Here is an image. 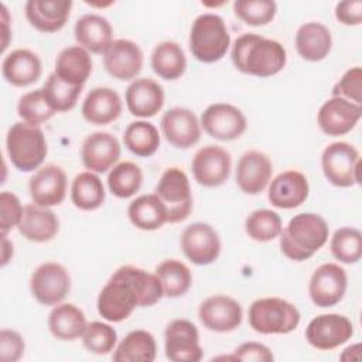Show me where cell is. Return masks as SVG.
Segmentation results:
<instances>
[{
	"label": "cell",
	"instance_id": "cell-1",
	"mask_svg": "<svg viewBox=\"0 0 362 362\" xmlns=\"http://www.w3.org/2000/svg\"><path fill=\"white\" fill-rule=\"evenodd\" d=\"M230 58L239 72L259 78L279 74L287 62L286 48L279 41L255 33H245L235 40Z\"/></svg>",
	"mask_w": 362,
	"mask_h": 362
},
{
	"label": "cell",
	"instance_id": "cell-2",
	"mask_svg": "<svg viewBox=\"0 0 362 362\" xmlns=\"http://www.w3.org/2000/svg\"><path fill=\"white\" fill-rule=\"evenodd\" d=\"M327 221L314 212L294 215L280 233L281 253L294 262L313 257L328 240Z\"/></svg>",
	"mask_w": 362,
	"mask_h": 362
},
{
	"label": "cell",
	"instance_id": "cell-3",
	"mask_svg": "<svg viewBox=\"0 0 362 362\" xmlns=\"http://www.w3.org/2000/svg\"><path fill=\"white\" fill-rule=\"evenodd\" d=\"M230 45V35L223 18L205 13L198 16L189 31V49L195 59L204 64L218 62Z\"/></svg>",
	"mask_w": 362,
	"mask_h": 362
},
{
	"label": "cell",
	"instance_id": "cell-4",
	"mask_svg": "<svg viewBox=\"0 0 362 362\" xmlns=\"http://www.w3.org/2000/svg\"><path fill=\"white\" fill-rule=\"evenodd\" d=\"M6 148L11 164L21 173L37 170L48 153L44 132L25 122L11 124L6 136Z\"/></svg>",
	"mask_w": 362,
	"mask_h": 362
},
{
	"label": "cell",
	"instance_id": "cell-5",
	"mask_svg": "<svg viewBox=\"0 0 362 362\" xmlns=\"http://www.w3.org/2000/svg\"><path fill=\"white\" fill-rule=\"evenodd\" d=\"M300 320L298 308L280 297L259 298L249 307V324L259 334H288L298 327Z\"/></svg>",
	"mask_w": 362,
	"mask_h": 362
},
{
	"label": "cell",
	"instance_id": "cell-6",
	"mask_svg": "<svg viewBox=\"0 0 362 362\" xmlns=\"http://www.w3.org/2000/svg\"><path fill=\"white\" fill-rule=\"evenodd\" d=\"M154 194L167 209V222L178 223L189 216L192 211V192L189 180L181 168H167L157 182Z\"/></svg>",
	"mask_w": 362,
	"mask_h": 362
},
{
	"label": "cell",
	"instance_id": "cell-7",
	"mask_svg": "<svg viewBox=\"0 0 362 362\" xmlns=\"http://www.w3.org/2000/svg\"><path fill=\"white\" fill-rule=\"evenodd\" d=\"M321 167L329 184L348 188L361 182V158L358 150L346 141L328 144L321 156Z\"/></svg>",
	"mask_w": 362,
	"mask_h": 362
},
{
	"label": "cell",
	"instance_id": "cell-8",
	"mask_svg": "<svg viewBox=\"0 0 362 362\" xmlns=\"http://www.w3.org/2000/svg\"><path fill=\"white\" fill-rule=\"evenodd\" d=\"M98 313L110 322H120L139 307V298L130 283L116 272L103 286L96 301Z\"/></svg>",
	"mask_w": 362,
	"mask_h": 362
},
{
	"label": "cell",
	"instance_id": "cell-9",
	"mask_svg": "<svg viewBox=\"0 0 362 362\" xmlns=\"http://www.w3.org/2000/svg\"><path fill=\"white\" fill-rule=\"evenodd\" d=\"M33 297L42 305H57L71 291L69 272L57 262L40 264L30 277Z\"/></svg>",
	"mask_w": 362,
	"mask_h": 362
},
{
	"label": "cell",
	"instance_id": "cell-10",
	"mask_svg": "<svg viewBox=\"0 0 362 362\" xmlns=\"http://www.w3.org/2000/svg\"><path fill=\"white\" fill-rule=\"evenodd\" d=\"M348 277L337 263H324L314 270L308 283V294L314 305L328 308L338 304L346 291Z\"/></svg>",
	"mask_w": 362,
	"mask_h": 362
},
{
	"label": "cell",
	"instance_id": "cell-11",
	"mask_svg": "<svg viewBox=\"0 0 362 362\" xmlns=\"http://www.w3.org/2000/svg\"><path fill=\"white\" fill-rule=\"evenodd\" d=\"M354 335L351 320L342 314H321L314 317L305 328L307 342L320 351H331Z\"/></svg>",
	"mask_w": 362,
	"mask_h": 362
},
{
	"label": "cell",
	"instance_id": "cell-12",
	"mask_svg": "<svg viewBox=\"0 0 362 362\" xmlns=\"http://www.w3.org/2000/svg\"><path fill=\"white\" fill-rule=\"evenodd\" d=\"M230 168V154L223 147L215 144L201 147L191 161L195 181L206 188H215L225 184L229 178Z\"/></svg>",
	"mask_w": 362,
	"mask_h": 362
},
{
	"label": "cell",
	"instance_id": "cell-13",
	"mask_svg": "<svg viewBox=\"0 0 362 362\" xmlns=\"http://www.w3.org/2000/svg\"><path fill=\"white\" fill-rule=\"evenodd\" d=\"M164 349L173 362H198L204 352L199 345L198 328L188 320H173L164 331Z\"/></svg>",
	"mask_w": 362,
	"mask_h": 362
},
{
	"label": "cell",
	"instance_id": "cell-14",
	"mask_svg": "<svg viewBox=\"0 0 362 362\" xmlns=\"http://www.w3.org/2000/svg\"><path fill=\"white\" fill-rule=\"evenodd\" d=\"M181 249L185 257L198 266L214 263L221 255V239L218 232L204 222L188 225L181 233Z\"/></svg>",
	"mask_w": 362,
	"mask_h": 362
},
{
	"label": "cell",
	"instance_id": "cell-15",
	"mask_svg": "<svg viewBox=\"0 0 362 362\" xmlns=\"http://www.w3.org/2000/svg\"><path fill=\"white\" fill-rule=\"evenodd\" d=\"M201 126L212 139L232 141L245 133L247 122L239 107L230 103H214L204 110Z\"/></svg>",
	"mask_w": 362,
	"mask_h": 362
},
{
	"label": "cell",
	"instance_id": "cell-16",
	"mask_svg": "<svg viewBox=\"0 0 362 362\" xmlns=\"http://www.w3.org/2000/svg\"><path fill=\"white\" fill-rule=\"evenodd\" d=\"M198 317L202 325L209 331L230 332L240 325L243 310L235 298L215 294L199 304Z\"/></svg>",
	"mask_w": 362,
	"mask_h": 362
},
{
	"label": "cell",
	"instance_id": "cell-17",
	"mask_svg": "<svg viewBox=\"0 0 362 362\" xmlns=\"http://www.w3.org/2000/svg\"><path fill=\"white\" fill-rule=\"evenodd\" d=\"M362 116L361 105L344 98L332 96L325 100L318 110L317 123L327 136H344L349 133Z\"/></svg>",
	"mask_w": 362,
	"mask_h": 362
},
{
	"label": "cell",
	"instance_id": "cell-18",
	"mask_svg": "<svg viewBox=\"0 0 362 362\" xmlns=\"http://www.w3.org/2000/svg\"><path fill=\"white\" fill-rule=\"evenodd\" d=\"M160 126L165 140L175 148H189L201 139V123L195 113L185 107L168 109Z\"/></svg>",
	"mask_w": 362,
	"mask_h": 362
},
{
	"label": "cell",
	"instance_id": "cell-19",
	"mask_svg": "<svg viewBox=\"0 0 362 362\" xmlns=\"http://www.w3.org/2000/svg\"><path fill=\"white\" fill-rule=\"evenodd\" d=\"M143 51L132 40H115L103 54V65L106 72L119 79H134L143 68Z\"/></svg>",
	"mask_w": 362,
	"mask_h": 362
},
{
	"label": "cell",
	"instance_id": "cell-20",
	"mask_svg": "<svg viewBox=\"0 0 362 362\" xmlns=\"http://www.w3.org/2000/svg\"><path fill=\"white\" fill-rule=\"evenodd\" d=\"M81 158L86 170L103 174L120 158V143L107 132L92 133L83 140Z\"/></svg>",
	"mask_w": 362,
	"mask_h": 362
},
{
	"label": "cell",
	"instance_id": "cell-21",
	"mask_svg": "<svg viewBox=\"0 0 362 362\" xmlns=\"http://www.w3.org/2000/svg\"><path fill=\"white\" fill-rule=\"evenodd\" d=\"M66 174L65 171L54 164L41 167L34 173L28 182L30 197L34 204L41 206L59 205L66 195Z\"/></svg>",
	"mask_w": 362,
	"mask_h": 362
},
{
	"label": "cell",
	"instance_id": "cell-22",
	"mask_svg": "<svg viewBox=\"0 0 362 362\" xmlns=\"http://www.w3.org/2000/svg\"><path fill=\"white\" fill-rule=\"evenodd\" d=\"M273 173L270 158L257 150L246 151L238 161L235 180L242 192L260 194L269 184Z\"/></svg>",
	"mask_w": 362,
	"mask_h": 362
},
{
	"label": "cell",
	"instance_id": "cell-23",
	"mask_svg": "<svg viewBox=\"0 0 362 362\" xmlns=\"http://www.w3.org/2000/svg\"><path fill=\"white\" fill-rule=\"evenodd\" d=\"M310 185L307 177L297 170H287L274 177L269 187V201L280 209L300 206L308 198Z\"/></svg>",
	"mask_w": 362,
	"mask_h": 362
},
{
	"label": "cell",
	"instance_id": "cell-24",
	"mask_svg": "<svg viewBox=\"0 0 362 362\" xmlns=\"http://www.w3.org/2000/svg\"><path fill=\"white\" fill-rule=\"evenodd\" d=\"M126 105L136 117H153L164 106L163 86L151 78H137L126 89Z\"/></svg>",
	"mask_w": 362,
	"mask_h": 362
},
{
	"label": "cell",
	"instance_id": "cell-25",
	"mask_svg": "<svg viewBox=\"0 0 362 362\" xmlns=\"http://www.w3.org/2000/svg\"><path fill=\"white\" fill-rule=\"evenodd\" d=\"M71 0H28L25 3V17L28 23L41 33L59 31L69 18Z\"/></svg>",
	"mask_w": 362,
	"mask_h": 362
},
{
	"label": "cell",
	"instance_id": "cell-26",
	"mask_svg": "<svg viewBox=\"0 0 362 362\" xmlns=\"http://www.w3.org/2000/svg\"><path fill=\"white\" fill-rule=\"evenodd\" d=\"M18 232L30 242L44 243L54 239L59 230V221L54 211L37 204L24 205Z\"/></svg>",
	"mask_w": 362,
	"mask_h": 362
},
{
	"label": "cell",
	"instance_id": "cell-27",
	"mask_svg": "<svg viewBox=\"0 0 362 362\" xmlns=\"http://www.w3.org/2000/svg\"><path fill=\"white\" fill-rule=\"evenodd\" d=\"M123 105L115 89L99 86L93 88L85 98L81 113L86 122L96 126H105L115 122L122 113Z\"/></svg>",
	"mask_w": 362,
	"mask_h": 362
},
{
	"label": "cell",
	"instance_id": "cell-28",
	"mask_svg": "<svg viewBox=\"0 0 362 362\" xmlns=\"http://www.w3.org/2000/svg\"><path fill=\"white\" fill-rule=\"evenodd\" d=\"M74 34L78 45L92 54H105L113 42V28L109 20L99 14H85L78 18Z\"/></svg>",
	"mask_w": 362,
	"mask_h": 362
},
{
	"label": "cell",
	"instance_id": "cell-29",
	"mask_svg": "<svg viewBox=\"0 0 362 362\" xmlns=\"http://www.w3.org/2000/svg\"><path fill=\"white\" fill-rule=\"evenodd\" d=\"M42 65L37 54L30 49L18 48L7 54L1 64L3 78L13 86H28L41 76Z\"/></svg>",
	"mask_w": 362,
	"mask_h": 362
},
{
	"label": "cell",
	"instance_id": "cell-30",
	"mask_svg": "<svg viewBox=\"0 0 362 362\" xmlns=\"http://www.w3.org/2000/svg\"><path fill=\"white\" fill-rule=\"evenodd\" d=\"M332 48V37L322 23L310 21L296 33V49L298 55L310 62L322 61Z\"/></svg>",
	"mask_w": 362,
	"mask_h": 362
},
{
	"label": "cell",
	"instance_id": "cell-31",
	"mask_svg": "<svg viewBox=\"0 0 362 362\" xmlns=\"http://www.w3.org/2000/svg\"><path fill=\"white\" fill-rule=\"evenodd\" d=\"M54 74L69 85L83 86L92 74L90 54L79 45L64 48L57 57Z\"/></svg>",
	"mask_w": 362,
	"mask_h": 362
},
{
	"label": "cell",
	"instance_id": "cell-32",
	"mask_svg": "<svg viewBox=\"0 0 362 362\" xmlns=\"http://www.w3.org/2000/svg\"><path fill=\"white\" fill-rule=\"evenodd\" d=\"M86 317L81 308L72 303H59L54 305L48 315V329L57 339L75 341L83 335Z\"/></svg>",
	"mask_w": 362,
	"mask_h": 362
},
{
	"label": "cell",
	"instance_id": "cell-33",
	"mask_svg": "<svg viewBox=\"0 0 362 362\" xmlns=\"http://www.w3.org/2000/svg\"><path fill=\"white\" fill-rule=\"evenodd\" d=\"M127 215L140 230H156L167 222V209L156 194H144L133 199L127 208Z\"/></svg>",
	"mask_w": 362,
	"mask_h": 362
},
{
	"label": "cell",
	"instance_id": "cell-34",
	"mask_svg": "<svg viewBox=\"0 0 362 362\" xmlns=\"http://www.w3.org/2000/svg\"><path fill=\"white\" fill-rule=\"evenodd\" d=\"M157 355L156 339L146 329L130 331L116 346L112 359L115 362H153Z\"/></svg>",
	"mask_w": 362,
	"mask_h": 362
},
{
	"label": "cell",
	"instance_id": "cell-35",
	"mask_svg": "<svg viewBox=\"0 0 362 362\" xmlns=\"http://www.w3.org/2000/svg\"><path fill=\"white\" fill-rule=\"evenodd\" d=\"M151 68L160 78L175 81L187 69V57L181 45L175 41H163L151 52Z\"/></svg>",
	"mask_w": 362,
	"mask_h": 362
},
{
	"label": "cell",
	"instance_id": "cell-36",
	"mask_svg": "<svg viewBox=\"0 0 362 362\" xmlns=\"http://www.w3.org/2000/svg\"><path fill=\"white\" fill-rule=\"evenodd\" d=\"M106 192L96 173H79L71 185V201L81 211H95L103 205Z\"/></svg>",
	"mask_w": 362,
	"mask_h": 362
},
{
	"label": "cell",
	"instance_id": "cell-37",
	"mask_svg": "<svg viewBox=\"0 0 362 362\" xmlns=\"http://www.w3.org/2000/svg\"><path fill=\"white\" fill-rule=\"evenodd\" d=\"M116 273L126 279L134 288L139 298V307H151L164 297L161 283L156 274L132 264L119 267Z\"/></svg>",
	"mask_w": 362,
	"mask_h": 362
},
{
	"label": "cell",
	"instance_id": "cell-38",
	"mask_svg": "<svg viewBox=\"0 0 362 362\" xmlns=\"http://www.w3.org/2000/svg\"><path fill=\"white\" fill-rule=\"evenodd\" d=\"M154 274L158 277L164 297L177 298L184 296L192 283L189 267L177 259H167L157 264Z\"/></svg>",
	"mask_w": 362,
	"mask_h": 362
},
{
	"label": "cell",
	"instance_id": "cell-39",
	"mask_svg": "<svg viewBox=\"0 0 362 362\" xmlns=\"http://www.w3.org/2000/svg\"><path fill=\"white\" fill-rule=\"evenodd\" d=\"M124 146L139 157H150L160 147V134L157 127L146 120L129 123L123 134Z\"/></svg>",
	"mask_w": 362,
	"mask_h": 362
},
{
	"label": "cell",
	"instance_id": "cell-40",
	"mask_svg": "<svg viewBox=\"0 0 362 362\" xmlns=\"http://www.w3.org/2000/svg\"><path fill=\"white\" fill-rule=\"evenodd\" d=\"M143 184L141 168L132 161H122L116 164L107 174L109 191L117 198L133 197Z\"/></svg>",
	"mask_w": 362,
	"mask_h": 362
},
{
	"label": "cell",
	"instance_id": "cell-41",
	"mask_svg": "<svg viewBox=\"0 0 362 362\" xmlns=\"http://www.w3.org/2000/svg\"><path fill=\"white\" fill-rule=\"evenodd\" d=\"M329 249L332 256L345 264L358 263L362 257V233L356 228L345 226L335 230Z\"/></svg>",
	"mask_w": 362,
	"mask_h": 362
},
{
	"label": "cell",
	"instance_id": "cell-42",
	"mask_svg": "<svg viewBox=\"0 0 362 362\" xmlns=\"http://www.w3.org/2000/svg\"><path fill=\"white\" fill-rule=\"evenodd\" d=\"M283 229L281 218L272 209H256L249 214L245 230L256 242H270L280 236Z\"/></svg>",
	"mask_w": 362,
	"mask_h": 362
},
{
	"label": "cell",
	"instance_id": "cell-43",
	"mask_svg": "<svg viewBox=\"0 0 362 362\" xmlns=\"http://www.w3.org/2000/svg\"><path fill=\"white\" fill-rule=\"evenodd\" d=\"M82 88L83 86L69 85L59 79L55 74H51L41 89L47 103L57 113L74 109L82 92Z\"/></svg>",
	"mask_w": 362,
	"mask_h": 362
},
{
	"label": "cell",
	"instance_id": "cell-44",
	"mask_svg": "<svg viewBox=\"0 0 362 362\" xmlns=\"http://www.w3.org/2000/svg\"><path fill=\"white\" fill-rule=\"evenodd\" d=\"M233 11L245 24L260 27L273 21L277 4L273 0H236Z\"/></svg>",
	"mask_w": 362,
	"mask_h": 362
},
{
	"label": "cell",
	"instance_id": "cell-45",
	"mask_svg": "<svg viewBox=\"0 0 362 362\" xmlns=\"http://www.w3.org/2000/svg\"><path fill=\"white\" fill-rule=\"evenodd\" d=\"M17 113L23 122L33 126H40L55 115V112L47 103L42 89H35L24 93L18 99Z\"/></svg>",
	"mask_w": 362,
	"mask_h": 362
},
{
	"label": "cell",
	"instance_id": "cell-46",
	"mask_svg": "<svg viewBox=\"0 0 362 362\" xmlns=\"http://www.w3.org/2000/svg\"><path fill=\"white\" fill-rule=\"evenodd\" d=\"M117 334L115 328L106 322L92 321L86 325L82 335L83 346L95 355H106L115 349Z\"/></svg>",
	"mask_w": 362,
	"mask_h": 362
},
{
	"label": "cell",
	"instance_id": "cell-47",
	"mask_svg": "<svg viewBox=\"0 0 362 362\" xmlns=\"http://www.w3.org/2000/svg\"><path fill=\"white\" fill-rule=\"evenodd\" d=\"M332 96L344 98L352 103L361 105V102H362V69H361V66H354L342 75V78L332 88Z\"/></svg>",
	"mask_w": 362,
	"mask_h": 362
},
{
	"label": "cell",
	"instance_id": "cell-48",
	"mask_svg": "<svg viewBox=\"0 0 362 362\" xmlns=\"http://www.w3.org/2000/svg\"><path fill=\"white\" fill-rule=\"evenodd\" d=\"M24 206L18 197L10 191H1L0 194V230L1 236H6L14 226H18Z\"/></svg>",
	"mask_w": 362,
	"mask_h": 362
},
{
	"label": "cell",
	"instance_id": "cell-49",
	"mask_svg": "<svg viewBox=\"0 0 362 362\" xmlns=\"http://www.w3.org/2000/svg\"><path fill=\"white\" fill-rule=\"evenodd\" d=\"M25 344L23 337L8 328H3L0 332V359L3 362H16L24 355Z\"/></svg>",
	"mask_w": 362,
	"mask_h": 362
},
{
	"label": "cell",
	"instance_id": "cell-50",
	"mask_svg": "<svg viewBox=\"0 0 362 362\" xmlns=\"http://www.w3.org/2000/svg\"><path fill=\"white\" fill-rule=\"evenodd\" d=\"M232 361H257V362H272L274 359L269 346L260 342H243L240 344L232 355L226 356Z\"/></svg>",
	"mask_w": 362,
	"mask_h": 362
},
{
	"label": "cell",
	"instance_id": "cell-51",
	"mask_svg": "<svg viewBox=\"0 0 362 362\" xmlns=\"http://www.w3.org/2000/svg\"><path fill=\"white\" fill-rule=\"evenodd\" d=\"M335 17L345 25H359L362 21V1L345 0L335 6Z\"/></svg>",
	"mask_w": 362,
	"mask_h": 362
},
{
	"label": "cell",
	"instance_id": "cell-52",
	"mask_svg": "<svg viewBox=\"0 0 362 362\" xmlns=\"http://www.w3.org/2000/svg\"><path fill=\"white\" fill-rule=\"evenodd\" d=\"M13 257V243L6 236H1V266L4 267Z\"/></svg>",
	"mask_w": 362,
	"mask_h": 362
},
{
	"label": "cell",
	"instance_id": "cell-53",
	"mask_svg": "<svg viewBox=\"0 0 362 362\" xmlns=\"http://www.w3.org/2000/svg\"><path fill=\"white\" fill-rule=\"evenodd\" d=\"M1 21H3V51L7 48V44H8V31H7V25H8V21H7V17H8V13H7V7L4 4H1Z\"/></svg>",
	"mask_w": 362,
	"mask_h": 362
}]
</instances>
